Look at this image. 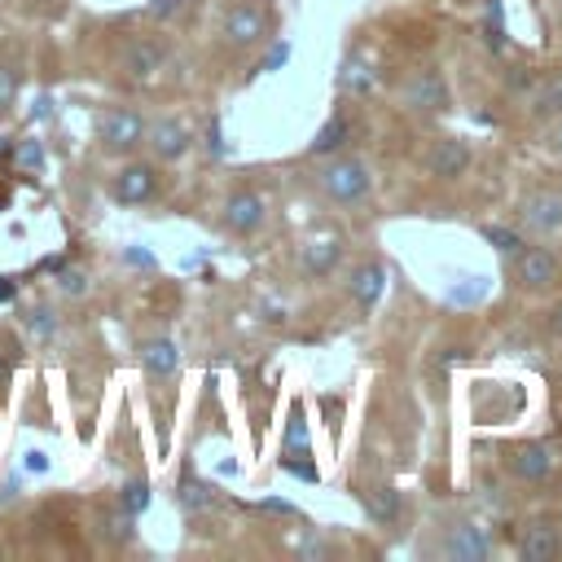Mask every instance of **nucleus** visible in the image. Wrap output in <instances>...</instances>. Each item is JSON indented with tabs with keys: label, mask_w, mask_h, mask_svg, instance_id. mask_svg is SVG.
I'll return each instance as SVG.
<instances>
[{
	"label": "nucleus",
	"mask_w": 562,
	"mask_h": 562,
	"mask_svg": "<svg viewBox=\"0 0 562 562\" xmlns=\"http://www.w3.org/2000/svg\"><path fill=\"white\" fill-rule=\"evenodd\" d=\"M136 356H140V369H145L149 382H171L176 369H180V351H176V342H171L167 334L145 338V342L136 347Z\"/></svg>",
	"instance_id": "obj_18"
},
{
	"label": "nucleus",
	"mask_w": 562,
	"mask_h": 562,
	"mask_svg": "<svg viewBox=\"0 0 562 562\" xmlns=\"http://www.w3.org/2000/svg\"><path fill=\"white\" fill-rule=\"evenodd\" d=\"M422 171L430 176V180H443V184H452V180H461L465 171H470V162H474V154H470V145L461 140V136H452V132H443V136H430L426 140V149H422Z\"/></svg>",
	"instance_id": "obj_13"
},
{
	"label": "nucleus",
	"mask_w": 562,
	"mask_h": 562,
	"mask_svg": "<svg viewBox=\"0 0 562 562\" xmlns=\"http://www.w3.org/2000/svg\"><path fill=\"white\" fill-rule=\"evenodd\" d=\"M514 281L527 290V294H544L562 281V255L549 246V241H531V246H518L514 250Z\"/></svg>",
	"instance_id": "obj_10"
},
{
	"label": "nucleus",
	"mask_w": 562,
	"mask_h": 562,
	"mask_svg": "<svg viewBox=\"0 0 562 562\" xmlns=\"http://www.w3.org/2000/svg\"><path fill=\"white\" fill-rule=\"evenodd\" d=\"M193 4H198V0H154L149 13H154L158 22H171V18H180L184 9H193Z\"/></svg>",
	"instance_id": "obj_23"
},
{
	"label": "nucleus",
	"mask_w": 562,
	"mask_h": 562,
	"mask_svg": "<svg viewBox=\"0 0 562 562\" xmlns=\"http://www.w3.org/2000/svg\"><path fill=\"white\" fill-rule=\"evenodd\" d=\"M92 531H97V540L101 544H110V549H127L132 540H136V514L127 509V505H97V514H92Z\"/></svg>",
	"instance_id": "obj_16"
},
{
	"label": "nucleus",
	"mask_w": 562,
	"mask_h": 562,
	"mask_svg": "<svg viewBox=\"0 0 562 562\" xmlns=\"http://www.w3.org/2000/svg\"><path fill=\"white\" fill-rule=\"evenodd\" d=\"M18 92H22V66L9 53H0V119L18 105Z\"/></svg>",
	"instance_id": "obj_21"
},
{
	"label": "nucleus",
	"mask_w": 562,
	"mask_h": 562,
	"mask_svg": "<svg viewBox=\"0 0 562 562\" xmlns=\"http://www.w3.org/2000/svg\"><path fill=\"white\" fill-rule=\"evenodd\" d=\"M9 369H13V351H0V395L9 386Z\"/></svg>",
	"instance_id": "obj_26"
},
{
	"label": "nucleus",
	"mask_w": 562,
	"mask_h": 562,
	"mask_svg": "<svg viewBox=\"0 0 562 562\" xmlns=\"http://www.w3.org/2000/svg\"><path fill=\"white\" fill-rule=\"evenodd\" d=\"M268 224V198L250 184H237L220 198V228L228 237H255Z\"/></svg>",
	"instance_id": "obj_8"
},
{
	"label": "nucleus",
	"mask_w": 562,
	"mask_h": 562,
	"mask_svg": "<svg viewBox=\"0 0 562 562\" xmlns=\"http://www.w3.org/2000/svg\"><path fill=\"white\" fill-rule=\"evenodd\" d=\"M395 101H400L408 114H417V119H439V114L452 105V88H448L443 66H435V61L413 66V70L400 79Z\"/></svg>",
	"instance_id": "obj_5"
},
{
	"label": "nucleus",
	"mask_w": 562,
	"mask_h": 562,
	"mask_svg": "<svg viewBox=\"0 0 562 562\" xmlns=\"http://www.w3.org/2000/svg\"><path fill=\"white\" fill-rule=\"evenodd\" d=\"M18 158H22V162H26V167H35V162H40V149H35V145H31V140H26V145H22V154H18Z\"/></svg>",
	"instance_id": "obj_27"
},
{
	"label": "nucleus",
	"mask_w": 562,
	"mask_h": 562,
	"mask_svg": "<svg viewBox=\"0 0 562 562\" xmlns=\"http://www.w3.org/2000/svg\"><path fill=\"white\" fill-rule=\"evenodd\" d=\"M492 531L479 522V518H465V514H452L435 527V540L422 544V553H439V558H452V562H487L492 558Z\"/></svg>",
	"instance_id": "obj_3"
},
{
	"label": "nucleus",
	"mask_w": 562,
	"mask_h": 562,
	"mask_svg": "<svg viewBox=\"0 0 562 562\" xmlns=\"http://www.w3.org/2000/svg\"><path fill=\"white\" fill-rule=\"evenodd\" d=\"M501 465L509 479L527 483V487H544L562 474V443L553 439H518L501 452Z\"/></svg>",
	"instance_id": "obj_4"
},
{
	"label": "nucleus",
	"mask_w": 562,
	"mask_h": 562,
	"mask_svg": "<svg viewBox=\"0 0 562 562\" xmlns=\"http://www.w3.org/2000/svg\"><path fill=\"white\" fill-rule=\"evenodd\" d=\"M167 61H171V44H167V35H132L123 48H119V70H123V79H132V83H149V79H158L162 70H167Z\"/></svg>",
	"instance_id": "obj_9"
},
{
	"label": "nucleus",
	"mask_w": 562,
	"mask_h": 562,
	"mask_svg": "<svg viewBox=\"0 0 562 562\" xmlns=\"http://www.w3.org/2000/svg\"><path fill=\"white\" fill-rule=\"evenodd\" d=\"M373 83H378V75H373V61L369 57H360V53H347L342 57V70H338V88L347 92V97H369L373 92Z\"/></svg>",
	"instance_id": "obj_19"
},
{
	"label": "nucleus",
	"mask_w": 562,
	"mask_h": 562,
	"mask_svg": "<svg viewBox=\"0 0 562 562\" xmlns=\"http://www.w3.org/2000/svg\"><path fill=\"white\" fill-rule=\"evenodd\" d=\"M162 171H158V162L154 158H123L119 162V171L110 176V202L114 206H145V202H154L158 198V180Z\"/></svg>",
	"instance_id": "obj_7"
},
{
	"label": "nucleus",
	"mask_w": 562,
	"mask_h": 562,
	"mask_svg": "<svg viewBox=\"0 0 562 562\" xmlns=\"http://www.w3.org/2000/svg\"><path fill=\"white\" fill-rule=\"evenodd\" d=\"M145 501H149V492H145V483H140V479H132V483L123 487V496H119V505H127L132 514H140V509H145Z\"/></svg>",
	"instance_id": "obj_24"
},
{
	"label": "nucleus",
	"mask_w": 562,
	"mask_h": 562,
	"mask_svg": "<svg viewBox=\"0 0 562 562\" xmlns=\"http://www.w3.org/2000/svg\"><path fill=\"white\" fill-rule=\"evenodd\" d=\"M518 558L522 562H558L562 558V527L558 518H527L522 531H518Z\"/></svg>",
	"instance_id": "obj_14"
},
{
	"label": "nucleus",
	"mask_w": 562,
	"mask_h": 562,
	"mask_svg": "<svg viewBox=\"0 0 562 562\" xmlns=\"http://www.w3.org/2000/svg\"><path fill=\"white\" fill-rule=\"evenodd\" d=\"M518 224L536 237V241H553L562 233V189L558 184H536L522 202H518Z\"/></svg>",
	"instance_id": "obj_11"
},
{
	"label": "nucleus",
	"mask_w": 562,
	"mask_h": 562,
	"mask_svg": "<svg viewBox=\"0 0 562 562\" xmlns=\"http://www.w3.org/2000/svg\"><path fill=\"white\" fill-rule=\"evenodd\" d=\"M193 149V127L180 114H154L145 123V154L162 167V162H180Z\"/></svg>",
	"instance_id": "obj_12"
},
{
	"label": "nucleus",
	"mask_w": 562,
	"mask_h": 562,
	"mask_svg": "<svg viewBox=\"0 0 562 562\" xmlns=\"http://www.w3.org/2000/svg\"><path fill=\"white\" fill-rule=\"evenodd\" d=\"M382 290H386V268H382V259H356L351 268H347V294L356 299V307H373L378 299H382Z\"/></svg>",
	"instance_id": "obj_17"
},
{
	"label": "nucleus",
	"mask_w": 562,
	"mask_h": 562,
	"mask_svg": "<svg viewBox=\"0 0 562 562\" xmlns=\"http://www.w3.org/2000/svg\"><path fill=\"white\" fill-rule=\"evenodd\" d=\"M342 237H334V233H325V237H312V241H303L299 246V272L303 277H312V281H325V277H334V268L342 263Z\"/></svg>",
	"instance_id": "obj_15"
},
{
	"label": "nucleus",
	"mask_w": 562,
	"mask_h": 562,
	"mask_svg": "<svg viewBox=\"0 0 562 562\" xmlns=\"http://www.w3.org/2000/svg\"><path fill=\"white\" fill-rule=\"evenodd\" d=\"M544 149H549V154L562 162V114L549 123V132H544Z\"/></svg>",
	"instance_id": "obj_25"
},
{
	"label": "nucleus",
	"mask_w": 562,
	"mask_h": 562,
	"mask_svg": "<svg viewBox=\"0 0 562 562\" xmlns=\"http://www.w3.org/2000/svg\"><path fill=\"white\" fill-rule=\"evenodd\" d=\"M277 35V4L272 0H228L215 18V40L233 53L263 48Z\"/></svg>",
	"instance_id": "obj_2"
},
{
	"label": "nucleus",
	"mask_w": 562,
	"mask_h": 562,
	"mask_svg": "<svg viewBox=\"0 0 562 562\" xmlns=\"http://www.w3.org/2000/svg\"><path fill=\"white\" fill-rule=\"evenodd\" d=\"M145 123H149V119H145L136 105L114 101V105H105V110L97 114L92 136H97V145H101L105 154H114V158H132V154L145 149Z\"/></svg>",
	"instance_id": "obj_6"
},
{
	"label": "nucleus",
	"mask_w": 562,
	"mask_h": 562,
	"mask_svg": "<svg viewBox=\"0 0 562 562\" xmlns=\"http://www.w3.org/2000/svg\"><path fill=\"white\" fill-rule=\"evenodd\" d=\"M342 136H347V119L338 114V119H329V123H325V132L312 140V154H316V158H321V154H334V149L342 145Z\"/></svg>",
	"instance_id": "obj_22"
},
{
	"label": "nucleus",
	"mask_w": 562,
	"mask_h": 562,
	"mask_svg": "<svg viewBox=\"0 0 562 562\" xmlns=\"http://www.w3.org/2000/svg\"><path fill=\"white\" fill-rule=\"evenodd\" d=\"M360 505H364V514H369L378 527H395V518H400V492H395L391 483L364 487V492H360Z\"/></svg>",
	"instance_id": "obj_20"
},
{
	"label": "nucleus",
	"mask_w": 562,
	"mask_h": 562,
	"mask_svg": "<svg viewBox=\"0 0 562 562\" xmlns=\"http://www.w3.org/2000/svg\"><path fill=\"white\" fill-rule=\"evenodd\" d=\"M312 189L321 193L325 206L360 211L373 198L378 180H373V167L360 154H321V162L312 167Z\"/></svg>",
	"instance_id": "obj_1"
}]
</instances>
